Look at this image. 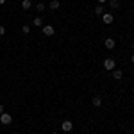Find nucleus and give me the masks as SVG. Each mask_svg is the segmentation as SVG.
Returning <instances> with one entry per match:
<instances>
[{
  "label": "nucleus",
  "instance_id": "4468645a",
  "mask_svg": "<svg viewBox=\"0 0 134 134\" xmlns=\"http://www.w3.org/2000/svg\"><path fill=\"white\" fill-rule=\"evenodd\" d=\"M21 31L25 32V34H29V32H31V27H29V25H23V27H21Z\"/></svg>",
  "mask_w": 134,
  "mask_h": 134
},
{
  "label": "nucleus",
  "instance_id": "423d86ee",
  "mask_svg": "<svg viewBox=\"0 0 134 134\" xmlns=\"http://www.w3.org/2000/svg\"><path fill=\"white\" fill-rule=\"evenodd\" d=\"M104 45H105V48H109V50H113V48H114V40H113V38H107Z\"/></svg>",
  "mask_w": 134,
  "mask_h": 134
},
{
  "label": "nucleus",
  "instance_id": "f257e3e1",
  "mask_svg": "<svg viewBox=\"0 0 134 134\" xmlns=\"http://www.w3.org/2000/svg\"><path fill=\"white\" fill-rule=\"evenodd\" d=\"M114 66H116V64H114V59H111V57L104 61V68H105V70H109V72H113Z\"/></svg>",
  "mask_w": 134,
  "mask_h": 134
},
{
  "label": "nucleus",
  "instance_id": "aec40b11",
  "mask_svg": "<svg viewBox=\"0 0 134 134\" xmlns=\"http://www.w3.org/2000/svg\"><path fill=\"white\" fill-rule=\"evenodd\" d=\"M131 59H132V63H134V54H132V57H131Z\"/></svg>",
  "mask_w": 134,
  "mask_h": 134
},
{
  "label": "nucleus",
  "instance_id": "ddd939ff",
  "mask_svg": "<svg viewBox=\"0 0 134 134\" xmlns=\"http://www.w3.org/2000/svg\"><path fill=\"white\" fill-rule=\"evenodd\" d=\"M34 25H38V27H43V20L40 18V16H36V18H34Z\"/></svg>",
  "mask_w": 134,
  "mask_h": 134
},
{
  "label": "nucleus",
  "instance_id": "2eb2a0df",
  "mask_svg": "<svg viewBox=\"0 0 134 134\" xmlns=\"http://www.w3.org/2000/svg\"><path fill=\"white\" fill-rule=\"evenodd\" d=\"M36 9H38V11H43V9H45V5H43L41 2H40V4H38V5H36Z\"/></svg>",
  "mask_w": 134,
  "mask_h": 134
},
{
  "label": "nucleus",
  "instance_id": "a211bd4d",
  "mask_svg": "<svg viewBox=\"0 0 134 134\" xmlns=\"http://www.w3.org/2000/svg\"><path fill=\"white\" fill-rule=\"evenodd\" d=\"M104 2H107V0H98V4H104Z\"/></svg>",
  "mask_w": 134,
  "mask_h": 134
},
{
  "label": "nucleus",
  "instance_id": "0eeeda50",
  "mask_svg": "<svg viewBox=\"0 0 134 134\" xmlns=\"http://www.w3.org/2000/svg\"><path fill=\"white\" fill-rule=\"evenodd\" d=\"M93 105H95V107H100V105H102V98H100V97H93Z\"/></svg>",
  "mask_w": 134,
  "mask_h": 134
},
{
  "label": "nucleus",
  "instance_id": "f3484780",
  "mask_svg": "<svg viewBox=\"0 0 134 134\" xmlns=\"http://www.w3.org/2000/svg\"><path fill=\"white\" fill-rule=\"evenodd\" d=\"M4 113V105H2V104H0V114Z\"/></svg>",
  "mask_w": 134,
  "mask_h": 134
},
{
  "label": "nucleus",
  "instance_id": "9b49d317",
  "mask_svg": "<svg viewBox=\"0 0 134 134\" xmlns=\"http://www.w3.org/2000/svg\"><path fill=\"white\" fill-rule=\"evenodd\" d=\"M31 0H23V2H21V7H23V9H31Z\"/></svg>",
  "mask_w": 134,
  "mask_h": 134
},
{
  "label": "nucleus",
  "instance_id": "1a4fd4ad",
  "mask_svg": "<svg viewBox=\"0 0 134 134\" xmlns=\"http://www.w3.org/2000/svg\"><path fill=\"white\" fill-rule=\"evenodd\" d=\"M59 5H61V4H59V0H52L50 2V9H59Z\"/></svg>",
  "mask_w": 134,
  "mask_h": 134
},
{
  "label": "nucleus",
  "instance_id": "9d476101",
  "mask_svg": "<svg viewBox=\"0 0 134 134\" xmlns=\"http://www.w3.org/2000/svg\"><path fill=\"white\" fill-rule=\"evenodd\" d=\"M109 5H111L113 9H116V7H120V0H109Z\"/></svg>",
  "mask_w": 134,
  "mask_h": 134
},
{
  "label": "nucleus",
  "instance_id": "6ab92c4d",
  "mask_svg": "<svg viewBox=\"0 0 134 134\" xmlns=\"http://www.w3.org/2000/svg\"><path fill=\"white\" fill-rule=\"evenodd\" d=\"M2 4H5V0H0V5H2Z\"/></svg>",
  "mask_w": 134,
  "mask_h": 134
},
{
  "label": "nucleus",
  "instance_id": "39448f33",
  "mask_svg": "<svg viewBox=\"0 0 134 134\" xmlns=\"http://www.w3.org/2000/svg\"><path fill=\"white\" fill-rule=\"evenodd\" d=\"M102 20H104V23H107V25H109V23H113V14H109V13H105V14H102Z\"/></svg>",
  "mask_w": 134,
  "mask_h": 134
},
{
  "label": "nucleus",
  "instance_id": "412c9836",
  "mask_svg": "<svg viewBox=\"0 0 134 134\" xmlns=\"http://www.w3.org/2000/svg\"><path fill=\"white\" fill-rule=\"evenodd\" d=\"M52 134H59V132H52Z\"/></svg>",
  "mask_w": 134,
  "mask_h": 134
},
{
  "label": "nucleus",
  "instance_id": "7ed1b4c3",
  "mask_svg": "<svg viewBox=\"0 0 134 134\" xmlns=\"http://www.w3.org/2000/svg\"><path fill=\"white\" fill-rule=\"evenodd\" d=\"M11 120H13V118H11V114H7V113H2V114H0V122H2L4 125H9Z\"/></svg>",
  "mask_w": 134,
  "mask_h": 134
},
{
  "label": "nucleus",
  "instance_id": "6e6552de",
  "mask_svg": "<svg viewBox=\"0 0 134 134\" xmlns=\"http://www.w3.org/2000/svg\"><path fill=\"white\" fill-rule=\"evenodd\" d=\"M113 77H114V79H116V81H120V79L124 77V73L120 72V70H113Z\"/></svg>",
  "mask_w": 134,
  "mask_h": 134
},
{
  "label": "nucleus",
  "instance_id": "20e7f679",
  "mask_svg": "<svg viewBox=\"0 0 134 134\" xmlns=\"http://www.w3.org/2000/svg\"><path fill=\"white\" fill-rule=\"evenodd\" d=\"M54 32H55V29L52 25H43V34L45 36H54Z\"/></svg>",
  "mask_w": 134,
  "mask_h": 134
},
{
  "label": "nucleus",
  "instance_id": "f03ea898",
  "mask_svg": "<svg viewBox=\"0 0 134 134\" xmlns=\"http://www.w3.org/2000/svg\"><path fill=\"white\" fill-rule=\"evenodd\" d=\"M61 129H63V131H64V132H70V131H72V129H73L72 122H70V120H64V122H63V124H61Z\"/></svg>",
  "mask_w": 134,
  "mask_h": 134
},
{
  "label": "nucleus",
  "instance_id": "f8f14e48",
  "mask_svg": "<svg viewBox=\"0 0 134 134\" xmlns=\"http://www.w3.org/2000/svg\"><path fill=\"white\" fill-rule=\"evenodd\" d=\"M95 14H97V16H102V14H104V7H102V5L95 7Z\"/></svg>",
  "mask_w": 134,
  "mask_h": 134
},
{
  "label": "nucleus",
  "instance_id": "dca6fc26",
  "mask_svg": "<svg viewBox=\"0 0 134 134\" xmlns=\"http://www.w3.org/2000/svg\"><path fill=\"white\" fill-rule=\"evenodd\" d=\"M4 34H5V27H4V25H0V36H4Z\"/></svg>",
  "mask_w": 134,
  "mask_h": 134
}]
</instances>
